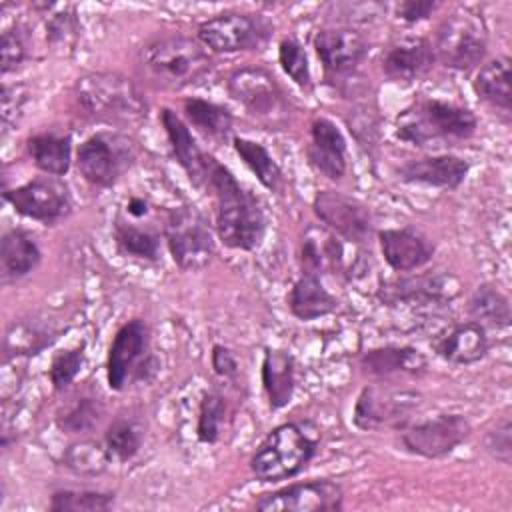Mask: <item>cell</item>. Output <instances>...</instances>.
I'll list each match as a JSON object with an SVG mask.
<instances>
[{"label":"cell","instance_id":"cell-1","mask_svg":"<svg viewBox=\"0 0 512 512\" xmlns=\"http://www.w3.org/2000/svg\"><path fill=\"white\" fill-rule=\"evenodd\" d=\"M214 198V234L222 246L240 252L256 250L268 228L260 200L246 190L228 166L212 158L206 186Z\"/></svg>","mask_w":512,"mask_h":512},{"label":"cell","instance_id":"cell-2","mask_svg":"<svg viewBox=\"0 0 512 512\" xmlns=\"http://www.w3.org/2000/svg\"><path fill=\"white\" fill-rule=\"evenodd\" d=\"M322 432L312 420H288L274 426L256 446L248 468L258 482L276 484L296 478L314 460Z\"/></svg>","mask_w":512,"mask_h":512},{"label":"cell","instance_id":"cell-3","mask_svg":"<svg viewBox=\"0 0 512 512\" xmlns=\"http://www.w3.org/2000/svg\"><path fill=\"white\" fill-rule=\"evenodd\" d=\"M476 130L478 118L468 106L442 98H420L404 108L394 122V136L418 148L432 142H464Z\"/></svg>","mask_w":512,"mask_h":512},{"label":"cell","instance_id":"cell-4","mask_svg":"<svg viewBox=\"0 0 512 512\" xmlns=\"http://www.w3.org/2000/svg\"><path fill=\"white\" fill-rule=\"evenodd\" d=\"M82 114L106 124H134L148 116V100L138 84L118 72H88L74 82Z\"/></svg>","mask_w":512,"mask_h":512},{"label":"cell","instance_id":"cell-5","mask_svg":"<svg viewBox=\"0 0 512 512\" xmlns=\"http://www.w3.org/2000/svg\"><path fill=\"white\" fill-rule=\"evenodd\" d=\"M158 358L152 352V334L144 318H130L114 332L106 354V384L112 392H124L134 384H146L158 374Z\"/></svg>","mask_w":512,"mask_h":512},{"label":"cell","instance_id":"cell-6","mask_svg":"<svg viewBox=\"0 0 512 512\" xmlns=\"http://www.w3.org/2000/svg\"><path fill=\"white\" fill-rule=\"evenodd\" d=\"M140 64L148 76L166 86H188L210 70L212 58L198 40L170 34L148 40L140 50Z\"/></svg>","mask_w":512,"mask_h":512},{"label":"cell","instance_id":"cell-7","mask_svg":"<svg viewBox=\"0 0 512 512\" xmlns=\"http://www.w3.org/2000/svg\"><path fill=\"white\" fill-rule=\"evenodd\" d=\"M162 236L174 264L184 272L204 270L216 254L214 228L192 204H180L166 212Z\"/></svg>","mask_w":512,"mask_h":512},{"label":"cell","instance_id":"cell-8","mask_svg":"<svg viewBox=\"0 0 512 512\" xmlns=\"http://www.w3.org/2000/svg\"><path fill=\"white\" fill-rule=\"evenodd\" d=\"M138 148L132 138L114 130H98L76 148V168L96 190L112 188L136 164Z\"/></svg>","mask_w":512,"mask_h":512},{"label":"cell","instance_id":"cell-9","mask_svg":"<svg viewBox=\"0 0 512 512\" xmlns=\"http://www.w3.org/2000/svg\"><path fill=\"white\" fill-rule=\"evenodd\" d=\"M436 62L448 70L470 72L478 68L488 52V32L478 14L468 8L454 10L446 16L432 42Z\"/></svg>","mask_w":512,"mask_h":512},{"label":"cell","instance_id":"cell-10","mask_svg":"<svg viewBox=\"0 0 512 512\" xmlns=\"http://www.w3.org/2000/svg\"><path fill=\"white\" fill-rule=\"evenodd\" d=\"M422 406V394L410 388L392 386V382L366 384L352 406V424L362 432L382 428L400 430Z\"/></svg>","mask_w":512,"mask_h":512},{"label":"cell","instance_id":"cell-11","mask_svg":"<svg viewBox=\"0 0 512 512\" xmlns=\"http://www.w3.org/2000/svg\"><path fill=\"white\" fill-rule=\"evenodd\" d=\"M274 32V24L256 12H222L198 24L196 40L214 54L260 50Z\"/></svg>","mask_w":512,"mask_h":512},{"label":"cell","instance_id":"cell-12","mask_svg":"<svg viewBox=\"0 0 512 512\" xmlns=\"http://www.w3.org/2000/svg\"><path fill=\"white\" fill-rule=\"evenodd\" d=\"M462 292L460 280L444 270L408 272L386 278L376 288V298L384 306L436 308L452 302Z\"/></svg>","mask_w":512,"mask_h":512},{"label":"cell","instance_id":"cell-13","mask_svg":"<svg viewBox=\"0 0 512 512\" xmlns=\"http://www.w3.org/2000/svg\"><path fill=\"white\" fill-rule=\"evenodd\" d=\"M398 432L400 444L408 454L438 460L452 454L472 436V424L464 414L442 412L424 420H410Z\"/></svg>","mask_w":512,"mask_h":512},{"label":"cell","instance_id":"cell-14","mask_svg":"<svg viewBox=\"0 0 512 512\" xmlns=\"http://www.w3.org/2000/svg\"><path fill=\"white\" fill-rule=\"evenodd\" d=\"M4 202L22 218L54 226L72 214V196L68 186L56 176H36L14 188H4Z\"/></svg>","mask_w":512,"mask_h":512},{"label":"cell","instance_id":"cell-15","mask_svg":"<svg viewBox=\"0 0 512 512\" xmlns=\"http://www.w3.org/2000/svg\"><path fill=\"white\" fill-rule=\"evenodd\" d=\"M254 508L260 512H342L344 488L330 478L292 482L258 494Z\"/></svg>","mask_w":512,"mask_h":512},{"label":"cell","instance_id":"cell-16","mask_svg":"<svg viewBox=\"0 0 512 512\" xmlns=\"http://www.w3.org/2000/svg\"><path fill=\"white\" fill-rule=\"evenodd\" d=\"M226 88L232 100L260 120L278 122L288 112V100L274 78V74L262 66H242L230 72Z\"/></svg>","mask_w":512,"mask_h":512},{"label":"cell","instance_id":"cell-17","mask_svg":"<svg viewBox=\"0 0 512 512\" xmlns=\"http://www.w3.org/2000/svg\"><path fill=\"white\" fill-rule=\"evenodd\" d=\"M318 222L348 244H366L374 234V216L368 204L340 190H318L312 198Z\"/></svg>","mask_w":512,"mask_h":512},{"label":"cell","instance_id":"cell-18","mask_svg":"<svg viewBox=\"0 0 512 512\" xmlns=\"http://www.w3.org/2000/svg\"><path fill=\"white\" fill-rule=\"evenodd\" d=\"M312 46L328 76H346L354 72L370 52L364 34L346 26L318 30L312 38Z\"/></svg>","mask_w":512,"mask_h":512},{"label":"cell","instance_id":"cell-19","mask_svg":"<svg viewBox=\"0 0 512 512\" xmlns=\"http://www.w3.org/2000/svg\"><path fill=\"white\" fill-rule=\"evenodd\" d=\"M308 134L304 148L308 166L326 180L340 182L348 172V144L340 126L326 116H314Z\"/></svg>","mask_w":512,"mask_h":512},{"label":"cell","instance_id":"cell-20","mask_svg":"<svg viewBox=\"0 0 512 512\" xmlns=\"http://www.w3.org/2000/svg\"><path fill=\"white\" fill-rule=\"evenodd\" d=\"M376 236L386 266L396 274L422 270L436 254V244L420 228L410 224L378 230Z\"/></svg>","mask_w":512,"mask_h":512},{"label":"cell","instance_id":"cell-21","mask_svg":"<svg viewBox=\"0 0 512 512\" xmlns=\"http://www.w3.org/2000/svg\"><path fill=\"white\" fill-rule=\"evenodd\" d=\"M358 368L376 382H392L404 376H424L428 372V358L410 344H382L364 350L358 356Z\"/></svg>","mask_w":512,"mask_h":512},{"label":"cell","instance_id":"cell-22","mask_svg":"<svg viewBox=\"0 0 512 512\" xmlns=\"http://www.w3.org/2000/svg\"><path fill=\"white\" fill-rule=\"evenodd\" d=\"M470 162L462 156L444 152L410 158L396 168V174L406 184L428 186L436 190H458L468 178Z\"/></svg>","mask_w":512,"mask_h":512},{"label":"cell","instance_id":"cell-23","mask_svg":"<svg viewBox=\"0 0 512 512\" xmlns=\"http://www.w3.org/2000/svg\"><path fill=\"white\" fill-rule=\"evenodd\" d=\"M160 124L164 128L172 156L178 162V166L184 170L186 178L192 182V186L204 188L214 156L202 150V146L190 132V126L186 124V120L180 114H176L172 108L168 106L160 108Z\"/></svg>","mask_w":512,"mask_h":512},{"label":"cell","instance_id":"cell-24","mask_svg":"<svg viewBox=\"0 0 512 512\" xmlns=\"http://www.w3.org/2000/svg\"><path fill=\"white\" fill-rule=\"evenodd\" d=\"M434 354L454 366H470L484 360L490 352L488 328L474 320L450 324L430 342Z\"/></svg>","mask_w":512,"mask_h":512},{"label":"cell","instance_id":"cell-25","mask_svg":"<svg viewBox=\"0 0 512 512\" xmlns=\"http://www.w3.org/2000/svg\"><path fill=\"white\" fill-rule=\"evenodd\" d=\"M62 332L64 328L44 314L14 318L8 324L2 340L4 360L32 358L50 348L62 336Z\"/></svg>","mask_w":512,"mask_h":512},{"label":"cell","instance_id":"cell-26","mask_svg":"<svg viewBox=\"0 0 512 512\" xmlns=\"http://www.w3.org/2000/svg\"><path fill=\"white\" fill-rule=\"evenodd\" d=\"M436 62L432 42L424 36H404L382 54V72L392 82H414L426 76Z\"/></svg>","mask_w":512,"mask_h":512},{"label":"cell","instance_id":"cell-27","mask_svg":"<svg viewBox=\"0 0 512 512\" xmlns=\"http://www.w3.org/2000/svg\"><path fill=\"white\" fill-rule=\"evenodd\" d=\"M260 382L272 412L286 408L296 392V358L284 348H264L260 364Z\"/></svg>","mask_w":512,"mask_h":512},{"label":"cell","instance_id":"cell-28","mask_svg":"<svg viewBox=\"0 0 512 512\" xmlns=\"http://www.w3.org/2000/svg\"><path fill=\"white\" fill-rule=\"evenodd\" d=\"M42 262V248L36 236L20 226L6 228L0 238V276L4 284L18 282L32 274Z\"/></svg>","mask_w":512,"mask_h":512},{"label":"cell","instance_id":"cell-29","mask_svg":"<svg viewBox=\"0 0 512 512\" xmlns=\"http://www.w3.org/2000/svg\"><path fill=\"white\" fill-rule=\"evenodd\" d=\"M298 264L302 274L320 276L344 270L342 240L324 226H308L298 248Z\"/></svg>","mask_w":512,"mask_h":512},{"label":"cell","instance_id":"cell-30","mask_svg":"<svg viewBox=\"0 0 512 512\" xmlns=\"http://www.w3.org/2000/svg\"><path fill=\"white\" fill-rule=\"evenodd\" d=\"M142 220L118 212L112 224L114 244L122 256H130L144 262H158L162 254L164 236L156 226L144 224Z\"/></svg>","mask_w":512,"mask_h":512},{"label":"cell","instance_id":"cell-31","mask_svg":"<svg viewBox=\"0 0 512 512\" xmlns=\"http://www.w3.org/2000/svg\"><path fill=\"white\" fill-rule=\"evenodd\" d=\"M286 306L296 320L312 322L334 314L340 308V300L324 286L320 276L300 274L286 296Z\"/></svg>","mask_w":512,"mask_h":512},{"label":"cell","instance_id":"cell-32","mask_svg":"<svg viewBox=\"0 0 512 512\" xmlns=\"http://www.w3.org/2000/svg\"><path fill=\"white\" fill-rule=\"evenodd\" d=\"M26 154L46 176L62 178L72 166V134L42 130L26 138Z\"/></svg>","mask_w":512,"mask_h":512},{"label":"cell","instance_id":"cell-33","mask_svg":"<svg viewBox=\"0 0 512 512\" xmlns=\"http://www.w3.org/2000/svg\"><path fill=\"white\" fill-rule=\"evenodd\" d=\"M510 58L508 56H496L488 62H484L474 80L472 90L490 108L504 114V120H510L512 114V90H510Z\"/></svg>","mask_w":512,"mask_h":512},{"label":"cell","instance_id":"cell-34","mask_svg":"<svg viewBox=\"0 0 512 512\" xmlns=\"http://www.w3.org/2000/svg\"><path fill=\"white\" fill-rule=\"evenodd\" d=\"M182 114L188 126L196 128L208 140H226L234 128V114L218 102L190 96L182 100Z\"/></svg>","mask_w":512,"mask_h":512},{"label":"cell","instance_id":"cell-35","mask_svg":"<svg viewBox=\"0 0 512 512\" xmlns=\"http://www.w3.org/2000/svg\"><path fill=\"white\" fill-rule=\"evenodd\" d=\"M232 148L236 156L242 160V164L256 176L262 188L276 194L282 192L284 172L264 144L244 136H232Z\"/></svg>","mask_w":512,"mask_h":512},{"label":"cell","instance_id":"cell-36","mask_svg":"<svg viewBox=\"0 0 512 512\" xmlns=\"http://www.w3.org/2000/svg\"><path fill=\"white\" fill-rule=\"evenodd\" d=\"M468 316L484 328H508L512 322L510 298L496 284L484 282L468 298Z\"/></svg>","mask_w":512,"mask_h":512},{"label":"cell","instance_id":"cell-37","mask_svg":"<svg viewBox=\"0 0 512 512\" xmlns=\"http://www.w3.org/2000/svg\"><path fill=\"white\" fill-rule=\"evenodd\" d=\"M232 418L230 400L222 388L212 386L206 390L198 402L196 414V438L202 444L220 442L224 430L228 428Z\"/></svg>","mask_w":512,"mask_h":512},{"label":"cell","instance_id":"cell-38","mask_svg":"<svg viewBox=\"0 0 512 512\" xmlns=\"http://www.w3.org/2000/svg\"><path fill=\"white\" fill-rule=\"evenodd\" d=\"M106 416V404L100 396L94 394H82L74 398L70 404H66L56 414V426L58 430L66 434H88L92 432Z\"/></svg>","mask_w":512,"mask_h":512},{"label":"cell","instance_id":"cell-39","mask_svg":"<svg viewBox=\"0 0 512 512\" xmlns=\"http://www.w3.org/2000/svg\"><path fill=\"white\" fill-rule=\"evenodd\" d=\"M102 442L116 462H130L138 456L144 442V428L134 416L118 414L104 430Z\"/></svg>","mask_w":512,"mask_h":512},{"label":"cell","instance_id":"cell-40","mask_svg":"<svg viewBox=\"0 0 512 512\" xmlns=\"http://www.w3.org/2000/svg\"><path fill=\"white\" fill-rule=\"evenodd\" d=\"M112 462L114 458L102 440L82 438L62 452V464L78 476H100Z\"/></svg>","mask_w":512,"mask_h":512},{"label":"cell","instance_id":"cell-41","mask_svg":"<svg viewBox=\"0 0 512 512\" xmlns=\"http://www.w3.org/2000/svg\"><path fill=\"white\" fill-rule=\"evenodd\" d=\"M116 494L96 488L62 486L50 494V512H106L114 506Z\"/></svg>","mask_w":512,"mask_h":512},{"label":"cell","instance_id":"cell-42","mask_svg":"<svg viewBox=\"0 0 512 512\" xmlns=\"http://www.w3.org/2000/svg\"><path fill=\"white\" fill-rule=\"evenodd\" d=\"M84 364H86V342H80L72 348L56 352L48 366V380L52 390L54 392L68 390L78 378V374L82 372Z\"/></svg>","mask_w":512,"mask_h":512},{"label":"cell","instance_id":"cell-43","mask_svg":"<svg viewBox=\"0 0 512 512\" xmlns=\"http://www.w3.org/2000/svg\"><path fill=\"white\" fill-rule=\"evenodd\" d=\"M278 64L284 74L302 90L312 88V72L306 48L294 36L282 38L278 44Z\"/></svg>","mask_w":512,"mask_h":512},{"label":"cell","instance_id":"cell-44","mask_svg":"<svg viewBox=\"0 0 512 512\" xmlns=\"http://www.w3.org/2000/svg\"><path fill=\"white\" fill-rule=\"evenodd\" d=\"M46 28V40L54 48H72L76 44V38L80 34V24L76 18L74 6H54V12L46 16L44 22Z\"/></svg>","mask_w":512,"mask_h":512},{"label":"cell","instance_id":"cell-45","mask_svg":"<svg viewBox=\"0 0 512 512\" xmlns=\"http://www.w3.org/2000/svg\"><path fill=\"white\" fill-rule=\"evenodd\" d=\"M0 68L2 74L16 72L28 60V36L24 26L14 24L2 32V46H0Z\"/></svg>","mask_w":512,"mask_h":512},{"label":"cell","instance_id":"cell-46","mask_svg":"<svg viewBox=\"0 0 512 512\" xmlns=\"http://www.w3.org/2000/svg\"><path fill=\"white\" fill-rule=\"evenodd\" d=\"M482 446H484V452L508 466L512 462V422H510V416H502L498 418L482 436Z\"/></svg>","mask_w":512,"mask_h":512},{"label":"cell","instance_id":"cell-47","mask_svg":"<svg viewBox=\"0 0 512 512\" xmlns=\"http://www.w3.org/2000/svg\"><path fill=\"white\" fill-rule=\"evenodd\" d=\"M210 366H212V372L220 380L238 386L240 362H238V356L234 354L232 348H228L224 344H214L212 352H210Z\"/></svg>","mask_w":512,"mask_h":512},{"label":"cell","instance_id":"cell-48","mask_svg":"<svg viewBox=\"0 0 512 512\" xmlns=\"http://www.w3.org/2000/svg\"><path fill=\"white\" fill-rule=\"evenodd\" d=\"M26 100H28V92H26L24 86L4 84V88H2V124H4V130H10L12 124H18V120L24 114Z\"/></svg>","mask_w":512,"mask_h":512},{"label":"cell","instance_id":"cell-49","mask_svg":"<svg viewBox=\"0 0 512 512\" xmlns=\"http://www.w3.org/2000/svg\"><path fill=\"white\" fill-rule=\"evenodd\" d=\"M438 8L440 2L434 0H404L396 6V16L406 24H418L422 20H428Z\"/></svg>","mask_w":512,"mask_h":512},{"label":"cell","instance_id":"cell-50","mask_svg":"<svg viewBox=\"0 0 512 512\" xmlns=\"http://www.w3.org/2000/svg\"><path fill=\"white\" fill-rule=\"evenodd\" d=\"M120 212L126 214V216H130V218L142 220V218H148V216H150L152 204H150L144 196L132 194V196H128V200H126V204L120 208Z\"/></svg>","mask_w":512,"mask_h":512}]
</instances>
